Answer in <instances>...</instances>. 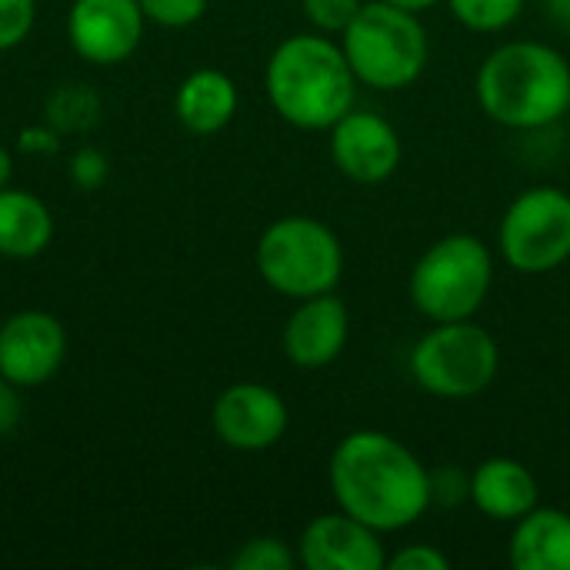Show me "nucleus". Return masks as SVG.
<instances>
[{"label": "nucleus", "mask_w": 570, "mask_h": 570, "mask_svg": "<svg viewBox=\"0 0 570 570\" xmlns=\"http://www.w3.org/2000/svg\"><path fill=\"white\" fill-rule=\"evenodd\" d=\"M508 558L518 570H570V514L538 504L514 521Z\"/></svg>", "instance_id": "obj_17"}, {"label": "nucleus", "mask_w": 570, "mask_h": 570, "mask_svg": "<svg viewBox=\"0 0 570 570\" xmlns=\"http://www.w3.org/2000/svg\"><path fill=\"white\" fill-rule=\"evenodd\" d=\"M421 391L441 401H471L484 394L501 371V347L491 331L471 321L434 324L407 357Z\"/></svg>", "instance_id": "obj_7"}, {"label": "nucleus", "mask_w": 570, "mask_h": 570, "mask_svg": "<svg viewBox=\"0 0 570 570\" xmlns=\"http://www.w3.org/2000/svg\"><path fill=\"white\" fill-rule=\"evenodd\" d=\"M10 177H13V157L7 147H0V190L10 187Z\"/></svg>", "instance_id": "obj_30"}, {"label": "nucleus", "mask_w": 570, "mask_h": 570, "mask_svg": "<svg viewBox=\"0 0 570 570\" xmlns=\"http://www.w3.org/2000/svg\"><path fill=\"white\" fill-rule=\"evenodd\" d=\"M297 564H301V561H297V551H291L287 541L271 538V534L250 538V541L240 544V551L230 558V568L234 570H294Z\"/></svg>", "instance_id": "obj_20"}, {"label": "nucleus", "mask_w": 570, "mask_h": 570, "mask_svg": "<svg viewBox=\"0 0 570 570\" xmlns=\"http://www.w3.org/2000/svg\"><path fill=\"white\" fill-rule=\"evenodd\" d=\"M344 57L361 87L371 90H404L421 80L431 40L421 13L401 10L387 0L364 3L351 27L341 33Z\"/></svg>", "instance_id": "obj_4"}, {"label": "nucleus", "mask_w": 570, "mask_h": 570, "mask_svg": "<svg viewBox=\"0 0 570 570\" xmlns=\"http://www.w3.org/2000/svg\"><path fill=\"white\" fill-rule=\"evenodd\" d=\"M387 3H394V7H401V10H411V13H424V10L438 7L441 0H387Z\"/></svg>", "instance_id": "obj_31"}, {"label": "nucleus", "mask_w": 570, "mask_h": 570, "mask_svg": "<svg viewBox=\"0 0 570 570\" xmlns=\"http://www.w3.org/2000/svg\"><path fill=\"white\" fill-rule=\"evenodd\" d=\"M444 3L454 13V20L474 33H501L524 10V0H444Z\"/></svg>", "instance_id": "obj_19"}, {"label": "nucleus", "mask_w": 570, "mask_h": 570, "mask_svg": "<svg viewBox=\"0 0 570 570\" xmlns=\"http://www.w3.org/2000/svg\"><path fill=\"white\" fill-rule=\"evenodd\" d=\"M468 501H471V474H464L454 464L431 471V504H438V508H461Z\"/></svg>", "instance_id": "obj_24"}, {"label": "nucleus", "mask_w": 570, "mask_h": 570, "mask_svg": "<svg viewBox=\"0 0 570 570\" xmlns=\"http://www.w3.org/2000/svg\"><path fill=\"white\" fill-rule=\"evenodd\" d=\"M297 561L307 570H381L387 568L384 534L337 508L304 528Z\"/></svg>", "instance_id": "obj_13"}, {"label": "nucleus", "mask_w": 570, "mask_h": 570, "mask_svg": "<svg viewBox=\"0 0 570 570\" xmlns=\"http://www.w3.org/2000/svg\"><path fill=\"white\" fill-rule=\"evenodd\" d=\"M548 3V17L570 33V0H544Z\"/></svg>", "instance_id": "obj_29"}, {"label": "nucleus", "mask_w": 570, "mask_h": 570, "mask_svg": "<svg viewBox=\"0 0 570 570\" xmlns=\"http://www.w3.org/2000/svg\"><path fill=\"white\" fill-rule=\"evenodd\" d=\"M67 357V331L47 311H17L0 324V374L20 391L43 387Z\"/></svg>", "instance_id": "obj_12"}, {"label": "nucleus", "mask_w": 570, "mask_h": 570, "mask_svg": "<svg viewBox=\"0 0 570 570\" xmlns=\"http://www.w3.org/2000/svg\"><path fill=\"white\" fill-rule=\"evenodd\" d=\"M20 150H27V154H50V150H57V134H50L47 127H27L20 134Z\"/></svg>", "instance_id": "obj_28"}, {"label": "nucleus", "mask_w": 570, "mask_h": 570, "mask_svg": "<svg viewBox=\"0 0 570 570\" xmlns=\"http://www.w3.org/2000/svg\"><path fill=\"white\" fill-rule=\"evenodd\" d=\"M37 20V0H0V53L20 47Z\"/></svg>", "instance_id": "obj_23"}, {"label": "nucleus", "mask_w": 570, "mask_h": 570, "mask_svg": "<svg viewBox=\"0 0 570 570\" xmlns=\"http://www.w3.org/2000/svg\"><path fill=\"white\" fill-rule=\"evenodd\" d=\"M498 250L518 274H548L570 261V194L554 184L521 190L501 224Z\"/></svg>", "instance_id": "obj_8"}, {"label": "nucleus", "mask_w": 570, "mask_h": 570, "mask_svg": "<svg viewBox=\"0 0 570 570\" xmlns=\"http://www.w3.org/2000/svg\"><path fill=\"white\" fill-rule=\"evenodd\" d=\"M144 10L137 0H73L67 10V40L94 67H117L144 40Z\"/></svg>", "instance_id": "obj_10"}, {"label": "nucleus", "mask_w": 570, "mask_h": 570, "mask_svg": "<svg viewBox=\"0 0 570 570\" xmlns=\"http://www.w3.org/2000/svg\"><path fill=\"white\" fill-rule=\"evenodd\" d=\"M23 421V401H20V387L10 384L0 374V438H10Z\"/></svg>", "instance_id": "obj_27"}, {"label": "nucleus", "mask_w": 570, "mask_h": 570, "mask_svg": "<svg viewBox=\"0 0 570 570\" xmlns=\"http://www.w3.org/2000/svg\"><path fill=\"white\" fill-rule=\"evenodd\" d=\"M287 424H291V411L284 397L257 381L230 384L227 391L217 394L210 407V428L217 441L244 454L274 448L287 434Z\"/></svg>", "instance_id": "obj_9"}, {"label": "nucleus", "mask_w": 570, "mask_h": 570, "mask_svg": "<svg viewBox=\"0 0 570 570\" xmlns=\"http://www.w3.org/2000/svg\"><path fill=\"white\" fill-rule=\"evenodd\" d=\"M474 94L494 124L544 130L570 110L568 57L541 40H508L481 60Z\"/></svg>", "instance_id": "obj_2"}, {"label": "nucleus", "mask_w": 570, "mask_h": 570, "mask_svg": "<svg viewBox=\"0 0 570 570\" xmlns=\"http://www.w3.org/2000/svg\"><path fill=\"white\" fill-rule=\"evenodd\" d=\"M331 160L354 184H384L404 157L401 134L377 110L351 107L331 130Z\"/></svg>", "instance_id": "obj_11"}, {"label": "nucleus", "mask_w": 570, "mask_h": 570, "mask_svg": "<svg viewBox=\"0 0 570 570\" xmlns=\"http://www.w3.org/2000/svg\"><path fill=\"white\" fill-rule=\"evenodd\" d=\"M304 7V17L311 20V27L317 33H344L351 27V20L361 13L364 0H301Z\"/></svg>", "instance_id": "obj_22"}, {"label": "nucleus", "mask_w": 570, "mask_h": 570, "mask_svg": "<svg viewBox=\"0 0 570 570\" xmlns=\"http://www.w3.org/2000/svg\"><path fill=\"white\" fill-rule=\"evenodd\" d=\"M494 287L491 247L474 234L438 237L411 267L407 294L431 324L471 321Z\"/></svg>", "instance_id": "obj_5"}, {"label": "nucleus", "mask_w": 570, "mask_h": 570, "mask_svg": "<svg viewBox=\"0 0 570 570\" xmlns=\"http://www.w3.org/2000/svg\"><path fill=\"white\" fill-rule=\"evenodd\" d=\"M391 570H451V558L434 544H404L387 558Z\"/></svg>", "instance_id": "obj_25"}, {"label": "nucleus", "mask_w": 570, "mask_h": 570, "mask_svg": "<svg viewBox=\"0 0 570 570\" xmlns=\"http://www.w3.org/2000/svg\"><path fill=\"white\" fill-rule=\"evenodd\" d=\"M327 481L344 514L381 534L414 528L431 504V471L394 434L361 428L337 441Z\"/></svg>", "instance_id": "obj_1"}, {"label": "nucleus", "mask_w": 570, "mask_h": 570, "mask_svg": "<svg viewBox=\"0 0 570 570\" xmlns=\"http://www.w3.org/2000/svg\"><path fill=\"white\" fill-rule=\"evenodd\" d=\"M347 337H351V311L334 291H327L297 301L294 314L284 324L281 344L294 367L321 371L344 354Z\"/></svg>", "instance_id": "obj_14"}, {"label": "nucleus", "mask_w": 570, "mask_h": 570, "mask_svg": "<svg viewBox=\"0 0 570 570\" xmlns=\"http://www.w3.org/2000/svg\"><path fill=\"white\" fill-rule=\"evenodd\" d=\"M254 261L264 284L291 301L327 294L344 277L341 237L331 230V224L307 214H287L267 224Z\"/></svg>", "instance_id": "obj_6"}, {"label": "nucleus", "mask_w": 570, "mask_h": 570, "mask_svg": "<svg viewBox=\"0 0 570 570\" xmlns=\"http://www.w3.org/2000/svg\"><path fill=\"white\" fill-rule=\"evenodd\" d=\"M147 23H157V27H167V30H184V27H194L210 0H137Z\"/></svg>", "instance_id": "obj_21"}, {"label": "nucleus", "mask_w": 570, "mask_h": 570, "mask_svg": "<svg viewBox=\"0 0 570 570\" xmlns=\"http://www.w3.org/2000/svg\"><path fill=\"white\" fill-rule=\"evenodd\" d=\"M471 504L498 524H514L541 504V488L528 464L498 454L471 471Z\"/></svg>", "instance_id": "obj_15"}, {"label": "nucleus", "mask_w": 570, "mask_h": 570, "mask_svg": "<svg viewBox=\"0 0 570 570\" xmlns=\"http://www.w3.org/2000/svg\"><path fill=\"white\" fill-rule=\"evenodd\" d=\"M357 87L344 47L317 30L281 40L264 67L271 107L297 130H331L357 107Z\"/></svg>", "instance_id": "obj_3"}, {"label": "nucleus", "mask_w": 570, "mask_h": 570, "mask_svg": "<svg viewBox=\"0 0 570 570\" xmlns=\"http://www.w3.org/2000/svg\"><path fill=\"white\" fill-rule=\"evenodd\" d=\"M53 240V214L50 207L17 187L0 190V257L7 261H33Z\"/></svg>", "instance_id": "obj_18"}, {"label": "nucleus", "mask_w": 570, "mask_h": 570, "mask_svg": "<svg viewBox=\"0 0 570 570\" xmlns=\"http://www.w3.org/2000/svg\"><path fill=\"white\" fill-rule=\"evenodd\" d=\"M104 177H107V157L104 154H97V150H80L73 160H70V180L77 184V187H97V184H104Z\"/></svg>", "instance_id": "obj_26"}, {"label": "nucleus", "mask_w": 570, "mask_h": 570, "mask_svg": "<svg viewBox=\"0 0 570 570\" xmlns=\"http://www.w3.org/2000/svg\"><path fill=\"white\" fill-rule=\"evenodd\" d=\"M237 107H240L237 83L217 67H200L187 73L174 94V114L180 127H187L197 137L220 134L237 117Z\"/></svg>", "instance_id": "obj_16"}]
</instances>
